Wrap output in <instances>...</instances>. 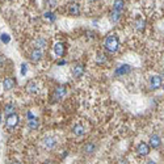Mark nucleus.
Returning a JSON list of instances; mask_svg holds the SVG:
<instances>
[{
    "mask_svg": "<svg viewBox=\"0 0 164 164\" xmlns=\"http://www.w3.org/2000/svg\"><path fill=\"white\" fill-rule=\"evenodd\" d=\"M93 2H96V0H93Z\"/></svg>",
    "mask_w": 164,
    "mask_h": 164,
    "instance_id": "2f4dec72",
    "label": "nucleus"
},
{
    "mask_svg": "<svg viewBox=\"0 0 164 164\" xmlns=\"http://www.w3.org/2000/svg\"><path fill=\"white\" fill-rule=\"evenodd\" d=\"M26 92L30 95H35L38 93V85L35 82H29L26 84Z\"/></svg>",
    "mask_w": 164,
    "mask_h": 164,
    "instance_id": "9b49d317",
    "label": "nucleus"
},
{
    "mask_svg": "<svg viewBox=\"0 0 164 164\" xmlns=\"http://www.w3.org/2000/svg\"><path fill=\"white\" fill-rule=\"evenodd\" d=\"M28 126H29V129L30 130H37L38 129V126H39V121H38V118H30L29 121H28Z\"/></svg>",
    "mask_w": 164,
    "mask_h": 164,
    "instance_id": "dca6fc26",
    "label": "nucleus"
},
{
    "mask_svg": "<svg viewBox=\"0 0 164 164\" xmlns=\"http://www.w3.org/2000/svg\"><path fill=\"white\" fill-rule=\"evenodd\" d=\"M96 151V146L93 145V143H88V145H85L84 146V152L85 154H93Z\"/></svg>",
    "mask_w": 164,
    "mask_h": 164,
    "instance_id": "4be33fe9",
    "label": "nucleus"
},
{
    "mask_svg": "<svg viewBox=\"0 0 164 164\" xmlns=\"http://www.w3.org/2000/svg\"><path fill=\"white\" fill-rule=\"evenodd\" d=\"M131 71V67L129 65H122L121 67H118L115 70V75H125V74H129Z\"/></svg>",
    "mask_w": 164,
    "mask_h": 164,
    "instance_id": "ddd939ff",
    "label": "nucleus"
},
{
    "mask_svg": "<svg viewBox=\"0 0 164 164\" xmlns=\"http://www.w3.org/2000/svg\"><path fill=\"white\" fill-rule=\"evenodd\" d=\"M26 71H28V66L25 65V63H24V65L21 66V75H25Z\"/></svg>",
    "mask_w": 164,
    "mask_h": 164,
    "instance_id": "bb28decb",
    "label": "nucleus"
},
{
    "mask_svg": "<svg viewBox=\"0 0 164 164\" xmlns=\"http://www.w3.org/2000/svg\"><path fill=\"white\" fill-rule=\"evenodd\" d=\"M42 58H43V51L41 49H37V47H35L30 53V61L32 62H39Z\"/></svg>",
    "mask_w": 164,
    "mask_h": 164,
    "instance_id": "0eeeda50",
    "label": "nucleus"
},
{
    "mask_svg": "<svg viewBox=\"0 0 164 164\" xmlns=\"http://www.w3.org/2000/svg\"><path fill=\"white\" fill-rule=\"evenodd\" d=\"M69 13L71 16H79L80 15V7L78 5V4H71V5L69 7Z\"/></svg>",
    "mask_w": 164,
    "mask_h": 164,
    "instance_id": "4468645a",
    "label": "nucleus"
},
{
    "mask_svg": "<svg viewBox=\"0 0 164 164\" xmlns=\"http://www.w3.org/2000/svg\"><path fill=\"white\" fill-rule=\"evenodd\" d=\"M18 121H20L18 115L16 114V113H12V114H9V115H7L5 125H7V127H8L9 130H13L15 127L18 125Z\"/></svg>",
    "mask_w": 164,
    "mask_h": 164,
    "instance_id": "f03ea898",
    "label": "nucleus"
},
{
    "mask_svg": "<svg viewBox=\"0 0 164 164\" xmlns=\"http://www.w3.org/2000/svg\"><path fill=\"white\" fill-rule=\"evenodd\" d=\"M67 95V88L65 85H58L54 91V99L55 100H63Z\"/></svg>",
    "mask_w": 164,
    "mask_h": 164,
    "instance_id": "7ed1b4c3",
    "label": "nucleus"
},
{
    "mask_svg": "<svg viewBox=\"0 0 164 164\" xmlns=\"http://www.w3.org/2000/svg\"><path fill=\"white\" fill-rule=\"evenodd\" d=\"M123 7H125V2H123V0H114V4H113V9L114 11L122 12Z\"/></svg>",
    "mask_w": 164,
    "mask_h": 164,
    "instance_id": "a211bd4d",
    "label": "nucleus"
},
{
    "mask_svg": "<svg viewBox=\"0 0 164 164\" xmlns=\"http://www.w3.org/2000/svg\"><path fill=\"white\" fill-rule=\"evenodd\" d=\"M4 62H5V58H4V55H0V67L4 65Z\"/></svg>",
    "mask_w": 164,
    "mask_h": 164,
    "instance_id": "cd10ccee",
    "label": "nucleus"
},
{
    "mask_svg": "<svg viewBox=\"0 0 164 164\" xmlns=\"http://www.w3.org/2000/svg\"><path fill=\"white\" fill-rule=\"evenodd\" d=\"M34 45H35V47H37V49H43V47H46V45H47V41H46L45 38L39 37V38L35 39Z\"/></svg>",
    "mask_w": 164,
    "mask_h": 164,
    "instance_id": "f3484780",
    "label": "nucleus"
},
{
    "mask_svg": "<svg viewBox=\"0 0 164 164\" xmlns=\"http://www.w3.org/2000/svg\"><path fill=\"white\" fill-rule=\"evenodd\" d=\"M109 17H110V20H112L113 22H117V21H119V20H121V12L113 9V12H112V13L109 15Z\"/></svg>",
    "mask_w": 164,
    "mask_h": 164,
    "instance_id": "412c9836",
    "label": "nucleus"
},
{
    "mask_svg": "<svg viewBox=\"0 0 164 164\" xmlns=\"http://www.w3.org/2000/svg\"><path fill=\"white\" fill-rule=\"evenodd\" d=\"M160 145H162L160 137H159V135H156V134L151 135V137H150V146L152 147V149H159V147H160Z\"/></svg>",
    "mask_w": 164,
    "mask_h": 164,
    "instance_id": "1a4fd4ad",
    "label": "nucleus"
},
{
    "mask_svg": "<svg viewBox=\"0 0 164 164\" xmlns=\"http://www.w3.org/2000/svg\"><path fill=\"white\" fill-rule=\"evenodd\" d=\"M2 41H3V42H5V43H8V42L11 41L9 35H8V34H2Z\"/></svg>",
    "mask_w": 164,
    "mask_h": 164,
    "instance_id": "a878e982",
    "label": "nucleus"
},
{
    "mask_svg": "<svg viewBox=\"0 0 164 164\" xmlns=\"http://www.w3.org/2000/svg\"><path fill=\"white\" fill-rule=\"evenodd\" d=\"M145 25H146V22H145V20L143 18H137L135 20V29H137L138 32H142L143 29H145Z\"/></svg>",
    "mask_w": 164,
    "mask_h": 164,
    "instance_id": "6ab92c4d",
    "label": "nucleus"
},
{
    "mask_svg": "<svg viewBox=\"0 0 164 164\" xmlns=\"http://www.w3.org/2000/svg\"><path fill=\"white\" fill-rule=\"evenodd\" d=\"M0 121H2V115H0Z\"/></svg>",
    "mask_w": 164,
    "mask_h": 164,
    "instance_id": "7c9ffc66",
    "label": "nucleus"
},
{
    "mask_svg": "<svg viewBox=\"0 0 164 164\" xmlns=\"http://www.w3.org/2000/svg\"><path fill=\"white\" fill-rule=\"evenodd\" d=\"M137 154L141 155V156H147L150 154V146L145 142H141L137 147Z\"/></svg>",
    "mask_w": 164,
    "mask_h": 164,
    "instance_id": "39448f33",
    "label": "nucleus"
},
{
    "mask_svg": "<svg viewBox=\"0 0 164 164\" xmlns=\"http://www.w3.org/2000/svg\"><path fill=\"white\" fill-rule=\"evenodd\" d=\"M163 87V78L162 76H152L150 79V88L151 89H159Z\"/></svg>",
    "mask_w": 164,
    "mask_h": 164,
    "instance_id": "20e7f679",
    "label": "nucleus"
},
{
    "mask_svg": "<svg viewBox=\"0 0 164 164\" xmlns=\"http://www.w3.org/2000/svg\"><path fill=\"white\" fill-rule=\"evenodd\" d=\"M45 3H46V5H49L50 8H54V7H57L58 0H45Z\"/></svg>",
    "mask_w": 164,
    "mask_h": 164,
    "instance_id": "393cba45",
    "label": "nucleus"
},
{
    "mask_svg": "<svg viewBox=\"0 0 164 164\" xmlns=\"http://www.w3.org/2000/svg\"><path fill=\"white\" fill-rule=\"evenodd\" d=\"M15 87V80L12 78H7V79H4V82H3V88L5 91H11L12 88Z\"/></svg>",
    "mask_w": 164,
    "mask_h": 164,
    "instance_id": "f8f14e48",
    "label": "nucleus"
},
{
    "mask_svg": "<svg viewBox=\"0 0 164 164\" xmlns=\"http://www.w3.org/2000/svg\"><path fill=\"white\" fill-rule=\"evenodd\" d=\"M58 65H59V66H63V65H66V62H65V61H61V62L58 63Z\"/></svg>",
    "mask_w": 164,
    "mask_h": 164,
    "instance_id": "c756f323",
    "label": "nucleus"
},
{
    "mask_svg": "<svg viewBox=\"0 0 164 164\" xmlns=\"http://www.w3.org/2000/svg\"><path fill=\"white\" fill-rule=\"evenodd\" d=\"M96 62H97L99 65H102V63H105V62H106V57H105V54L99 53L97 55H96Z\"/></svg>",
    "mask_w": 164,
    "mask_h": 164,
    "instance_id": "5701e85b",
    "label": "nucleus"
},
{
    "mask_svg": "<svg viewBox=\"0 0 164 164\" xmlns=\"http://www.w3.org/2000/svg\"><path fill=\"white\" fill-rule=\"evenodd\" d=\"M33 117H34V115H33V114H32V113H30V112H28V118H29V119H30V118H33Z\"/></svg>",
    "mask_w": 164,
    "mask_h": 164,
    "instance_id": "c85d7f7f",
    "label": "nucleus"
},
{
    "mask_svg": "<svg viewBox=\"0 0 164 164\" xmlns=\"http://www.w3.org/2000/svg\"><path fill=\"white\" fill-rule=\"evenodd\" d=\"M71 72H72V76H74L75 79L82 78L83 74H84V67H83V65H75V66H72V69H71Z\"/></svg>",
    "mask_w": 164,
    "mask_h": 164,
    "instance_id": "6e6552de",
    "label": "nucleus"
},
{
    "mask_svg": "<svg viewBox=\"0 0 164 164\" xmlns=\"http://www.w3.org/2000/svg\"><path fill=\"white\" fill-rule=\"evenodd\" d=\"M43 146H45L46 149L53 150V149H55V147L58 146V142H57V139H55L54 137H46L45 139H43Z\"/></svg>",
    "mask_w": 164,
    "mask_h": 164,
    "instance_id": "423d86ee",
    "label": "nucleus"
},
{
    "mask_svg": "<svg viewBox=\"0 0 164 164\" xmlns=\"http://www.w3.org/2000/svg\"><path fill=\"white\" fill-rule=\"evenodd\" d=\"M43 17H45L46 20H49V21H55V15L53 13V12H45L43 13Z\"/></svg>",
    "mask_w": 164,
    "mask_h": 164,
    "instance_id": "b1692460",
    "label": "nucleus"
},
{
    "mask_svg": "<svg viewBox=\"0 0 164 164\" xmlns=\"http://www.w3.org/2000/svg\"><path fill=\"white\" fill-rule=\"evenodd\" d=\"M15 109L16 108H15L13 104H7V105L4 106V114H5V117L12 114V113H15Z\"/></svg>",
    "mask_w": 164,
    "mask_h": 164,
    "instance_id": "aec40b11",
    "label": "nucleus"
},
{
    "mask_svg": "<svg viewBox=\"0 0 164 164\" xmlns=\"http://www.w3.org/2000/svg\"><path fill=\"white\" fill-rule=\"evenodd\" d=\"M104 47L109 53H115L119 47V41H118L117 35H108L105 38V41H104Z\"/></svg>",
    "mask_w": 164,
    "mask_h": 164,
    "instance_id": "f257e3e1",
    "label": "nucleus"
},
{
    "mask_svg": "<svg viewBox=\"0 0 164 164\" xmlns=\"http://www.w3.org/2000/svg\"><path fill=\"white\" fill-rule=\"evenodd\" d=\"M54 53L57 57H63L65 55V45L62 42H57L54 45Z\"/></svg>",
    "mask_w": 164,
    "mask_h": 164,
    "instance_id": "9d476101",
    "label": "nucleus"
},
{
    "mask_svg": "<svg viewBox=\"0 0 164 164\" xmlns=\"http://www.w3.org/2000/svg\"><path fill=\"white\" fill-rule=\"evenodd\" d=\"M72 133L75 135H78V137H82V135H84V133H85V130H84V126L79 123V125H75L72 127Z\"/></svg>",
    "mask_w": 164,
    "mask_h": 164,
    "instance_id": "2eb2a0df",
    "label": "nucleus"
}]
</instances>
